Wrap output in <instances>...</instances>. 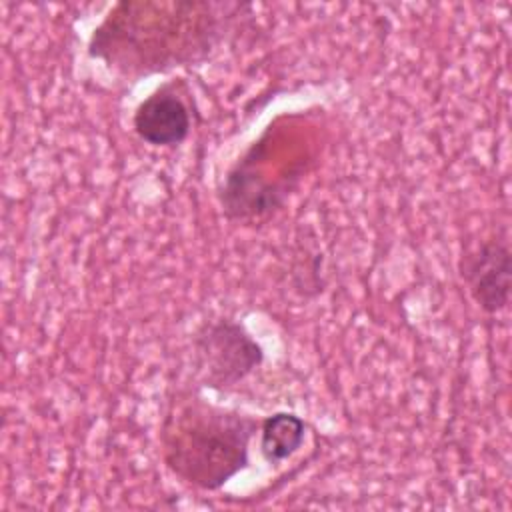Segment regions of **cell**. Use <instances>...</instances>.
I'll list each match as a JSON object with an SVG mask.
<instances>
[{
    "label": "cell",
    "instance_id": "7a4b0ae2",
    "mask_svg": "<svg viewBox=\"0 0 512 512\" xmlns=\"http://www.w3.org/2000/svg\"><path fill=\"white\" fill-rule=\"evenodd\" d=\"M260 420L202 398L178 404L164 420L162 458L172 474L200 490H218L248 466Z\"/></svg>",
    "mask_w": 512,
    "mask_h": 512
},
{
    "label": "cell",
    "instance_id": "277c9868",
    "mask_svg": "<svg viewBox=\"0 0 512 512\" xmlns=\"http://www.w3.org/2000/svg\"><path fill=\"white\" fill-rule=\"evenodd\" d=\"M460 276L470 298L486 314L504 310L510 302L512 258L504 238H488L460 258Z\"/></svg>",
    "mask_w": 512,
    "mask_h": 512
},
{
    "label": "cell",
    "instance_id": "6da1fadb",
    "mask_svg": "<svg viewBox=\"0 0 512 512\" xmlns=\"http://www.w3.org/2000/svg\"><path fill=\"white\" fill-rule=\"evenodd\" d=\"M242 8L246 6L122 0L92 30L88 54L126 76L194 64L216 48Z\"/></svg>",
    "mask_w": 512,
    "mask_h": 512
},
{
    "label": "cell",
    "instance_id": "5b68a950",
    "mask_svg": "<svg viewBox=\"0 0 512 512\" xmlns=\"http://www.w3.org/2000/svg\"><path fill=\"white\" fill-rule=\"evenodd\" d=\"M132 128L152 146H178L188 138L192 116L176 82L158 86L136 106Z\"/></svg>",
    "mask_w": 512,
    "mask_h": 512
},
{
    "label": "cell",
    "instance_id": "3957f363",
    "mask_svg": "<svg viewBox=\"0 0 512 512\" xmlns=\"http://www.w3.org/2000/svg\"><path fill=\"white\" fill-rule=\"evenodd\" d=\"M194 358L204 386L228 390L252 374L264 360L250 332L228 318L204 322L194 334Z\"/></svg>",
    "mask_w": 512,
    "mask_h": 512
},
{
    "label": "cell",
    "instance_id": "8992f818",
    "mask_svg": "<svg viewBox=\"0 0 512 512\" xmlns=\"http://www.w3.org/2000/svg\"><path fill=\"white\" fill-rule=\"evenodd\" d=\"M306 422L294 412H274L260 420V454L268 464H280L300 450Z\"/></svg>",
    "mask_w": 512,
    "mask_h": 512
}]
</instances>
